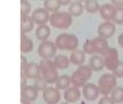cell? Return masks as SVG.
I'll return each instance as SVG.
<instances>
[{
    "label": "cell",
    "instance_id": "1",
    "mask_svg": "<svg viewBox=\"0 0 123 104\" xmlns=\"http://www.w3.org/2000/svg\"><path fill=\"white\" fill-rule=\"evenodd\" d=\"M49 23L51 26L56 29L66 30L71 26L73 23V16L68 12H56L53 13L49 17Z\"/></svg>",
    "mask_w": 123,
    "mask_h": 104
},
{
    "label": "cell",
    "instance_id": "2",
    "mask_svg": "<svg viewBox=\"0 0 123 104\" xmlns=\"http://www.w3.org/2000/svg\"><path fill=\"white\" fill-rule=\"evenodd\" d=\"M116 79L113 73L104 74L98 81V89L101 95H109L116 87Z\"/></svg>",
    "mask_w": 123,
    "mask_h": 104
},
{
    "label": "cell",
    "instance_id": "3",
    "mask_svg": "<svg viewBox=\"0 0 123 104\" xmlns=\"http://www.w3.org/2000/svg\"><path fill=\"white\" fill-rule=\"evenodd\" d=\"M102 57H104V60H105V67L111 72L114 71L117 67L118 64L121 62L120 58H118L117 50L114 49V48H109Z\"/></svg>",
    "mask_w": 123,
    "mask_h": 104
},
{
    "label": "cell",
    "instance_id": "4",
    "mask_svg": "<svg viewBox=\"0 0 123 104\" xmlns=\"http://www.w3.org/2000/svg\"><path fill=\"white\" fill-rule=\"evenodd\" d=\"M56 50L58 48L54 42L46 41V42H42V44L38 46V55L43 59H51L56 55Z\"/></svg>",
    "mask_w": 123,
    "mask_h": 104
},
{
    "label": "cell",
    "instance_id": "5",
    "mask_svg": "<svg viewBox=\"0 0 123 104\" xmlns=\"http://www.w3.org/2000/svg\"><path fill=\"white\" fill-rule=\"evenodd\" d=\"M49 12H47L45 8H37L36 11L32 12L31 19L33 20L35 24L39 26H46V23L49 21Z\"/></svg>",
    "mask_w": 123,
    "mask_h": 104
},
{
    "label": "cell",
    "instance_id": "6",
    "mask_svg": "<svg viewBox=\"0 0 123 104\" xmlns=\"http://www.w3.org/2000/svg\"><path fill=\"white\" fill-rule=\"evenodd\" d=\"M115 31H116V28L113 22H104L98 27V36L105 39L113 37Z\"/></svg>",
    "mask_w": 123,
    "mask_h": 104
},
{
    "label": "cell",
    "instance_id": "7",
    "mask_svg": "<svg viewBox=\"0 0 123 104\" xmlns=\"http://www.w3.org/2000/svg\"><path fill=\"white\" fill-rule=\"evenodd\" d=\"M43 98L46 102V104H56L59 103L61 95L58 88L48 87L45 91H43Z\"/></svg>",
    "mask_w": 123,
    "mask_h": 104
},
{
    "label": "cell",
    "instance_id": "8",
    "mask_svg": "<svg viewBox=\"0 0 123 104\" xmlns=\"http://www.w3.org/2000/svg\"><path fill=\"white\" fill-rule=\"evenodd\" d=\"M99 89L98 86L93 84V83H86L85 86L83 87V96L84 98L87 101H94L98 98L99 96Z\"/></svg>",
    "mask_w": 123,
    "mask_h": 104
},
{
    "label": "cell",
    "instance_id": "9",
    "mask_svg": "<svg viewBox=\"0 0 123 104\" xmlns=\"http://www.w3.org/2000/svg\"><path fill=\"white\" fill-rule=\"evenodd\" d=\"M93 45H94V49H96L97 55H104L106 53V51L109 49V45H108L107 39L102 38V37H96V38L91 39Z\"/></svg>",
    "mask_w": 123,
    "mask_h": 104
},
{
    "label": "cell",
    "instance_id": "10",
    "mask_svg": "<svg viewBox=\"0 0 123 104\" xmlns=\"http://www.w3.org/2000/svg\"><path fill=\"white\" fill-rule=\"evenodd\" d=\"M114 13H115V7H114L112 4H104L102 6H100L99 14H100V16L106 22L113 21Z\"/></svg>",
    "mask_w": 123,
    "mask_h": 104
},
{
    "label": "cell",
    "instance_id": "11",
    "mask_svg": "<svg viewBox=\"0 0 123 104\" xmlns=\"http://www.w3.org/2000/svg\"><path fill=\"white\" fill-rule=\"evenodd\" d=\"M38 97V90L33 86H28L27 88L22 89L21 93V102L22 101H28V102H33Z\"/></svg>",
    "mask_w": 123,
    "mask_h": 104
},
{
    "label": "cell",
    "instance_id": "12",
    "mask_svg": "<svg viewBox=\"0 0 123 104\" xmlns=\"http://www.w3.org/2000/svg\"><path fill=\"white\" fill-rule=\"evenodd\" d=\"M64 101L67 103H76L80 97V91L78 88L69 87L67 90H64Z\"/></svg>",
    "mask_w": 123,
    "mask_h": 104
},
{
    "label": "cell",
    "instance_id": "13",
    "mask_svg": "<svg viewBox=\"0 0 123 104\" xmlns=\"http://www.w3.org/2000/svg\"><path fill=\"white\" fill-rule=\"evenodd\" d=\"M23 73L27 75L28 79H37L42 75V71H40V65L36 64V62H30L28 67L23 71Z\"/></svg>",
    "mask_w": 123,
    "mask_h": 104
},
{
    "label": "cell",
    "instance_id": "14",
    "mask_svg": "<svg viewBox=\"0 0 123 104\" xmlns=\"http://www.w3.org/2000/svg\"><path fill=\"white\" fill-rule=\"evenodd\" d=\"M89 66L91 67V69L93 72H99L101 71L102 68H105V60L104 57L99 55H94L90 58L89 61Z\"/></svg>",
    "mask_w": 123,
    "mask_h": 104
},
{
    "label": "cell",
    "instance_id": "15",
    "mask_svg": "<svg viewBox=\"0 0 123 104\" xmlns=\"http://www.w3.org/2000/svg\"><path fill=\"white\" fill-rule=\"evenodd\" d=\"M70 59V62L74 64V65H77V66H80L84 64V60H85V53L83 50H75L71 52V55L69 57Z\"/></svg>",
    "mask_w": 123,
    "mask_h": 104
},
{
    "label": "cell",
    "instance_id": "16",
    "mask_svg": "<svg viewBox=\"0 0 123 104\" xmlns=\"http://www.w3.org/2000/svg\"><path fill=\"white\" fill-rule=\"evenodd\" d=\"M53 62L58 69H66L70 64V59L64 55H56L53 58Z\"/></svg>",
    "mask_w": 123,
    "mask_h": 104
},
{
    "label": "cell",
    "instance_id": "17",
    "mask_svg": "<svg viewBox=\"0 0 123 104\" xmlns=\"http://www.w3.org/2000/svg\"><path fill=\"white\" fill-rule=\"evenodd\" d=\"M83 11H84V5L80 1H73L71 5L69 6L68 13L73 17H78L83 14Z\"/></svg>",
    "mask_w": 123,
    "mask_h": 104
},
{
    "label": "cell",
    "instance_id": "18",
    "mask_svg": "<svg viewBox=\"0 0 123 104\" xmlns=\"http://www.w3.org/2000/svg\"><path fill=\"white\" fill-rule=\"evenodd\" d=\"M35 22L31 19V16H22L21 17V31L22 34H28L31 30H33Z\"/></svg>",
    "mask_w": 123,
    "mask_h": 104
},
{
    "label": "cell",
    "instance_id": "19",
    "mask_svg": "<svg viewBox=\"0 0 123 104\" xmlns=\"http://www.w3.org/2000/svg\"><path fill=\"white\" fill-rule=\"evenodd\" d=\"M40 76H43L44 80L49 84V83L56 82L60 75L58 74V68H52V69H48V71H46V72H43Z\"/></svg>",
    "mask_w": 123,
    "mask_h": 104
},
{
    "label": "cell",
    "instance_id": "20",
    "mask_svg": "<svg viewBox=\"0 0 123 104\" xmlns=\"http://www.w3.org/2000/svg\"><path fill=\"white\" fill-rule=\"evenodd\" d=\"M51 35V29L47 24L46 26H39L36 30V37L40 42H46Z\"/></svg>",
    "mask_w": 123,
    "mask_h": 104
},
{
    "label": "cell",
    "instance_id": "21",
    "mask_svg": "<svg viewBox=\"0 0 123 104\" xmlns=\"http://www.w3.org/2000/svg\"><path fill=\"white\" fill-rule=\"evenodd\" d=\"M33 49V42L28 37L27 35L22 34L21 36V51L22 53H29Z\"/></svg>",
    "mask_w": 123,
    "mask_h": 104
},
{
    "label": "cell",
    "instance_id": "22",
    "mask_svg": "<svg viewBox=\"0 0 123 104\" xmlns=\"http://www.w3.org/2000/svg\"><path fill=\"white\" fill-rule=\"evenodd\" d=\"M71 84L69 75H60L58 81L55 82V88H58L59 90H67Z\"/></svg>",
    "mask_w": 123,
    "mask_h": 104
},
{
    "label": "cell",
    "instance_id": "23",
    "mask_svg": "<svg viewBox=\"0 0 123 104\" xmlns=\"http://www.w3.org/2000/svg\"><path fill=\"white\" fill-rule=\"evenodd\" d=\"M70 80H71V84H73V87H76V88L84 87V86L86 84L85 79L77 71L73 72V74L70 75Z\"/></svg>",
    "mask_w": 123,
    "mask_h": 104
},
{
    "label": "cell",
    "instance_id": "24",
    "mask_svg": "<svg viewBox=\"0 0 123 104\" xmlns=\"http://www.w3.org/2000/svg\"><path fill=\"white\" fill-rule=\"evenodd\" d=\"M84 9L90 14H94L100 9V5L97 0H86L84 1Z\"/></svg>",
    "mask_w": 123,
    "mask_h": 104
},
{
    "label": "cell",
    "instance_id": "25",
    "mask_svg": "<svg viewBox=\"0 0 123 104\" xmlns=\"http://www.w3.org/2000/svg\"><path fill=\"white\" fill-rule=\"evenodd\" d=\"M60 7H61V4L59 0H45L44 1V8L47 12L56 13V12H59Z\"/></svg>",
    "mask_w": 123,
    "mask_h": 104
},
{
    "label": "cell",
    "instance_id": "26",
    "mask_svg": "<svg viewBox=\"0 0 123 104\" xmlns=\"http://www.w3.org/2000/svg\"><path fill=\"white\" fill-rule=\"evenodd\" d=\"M111 98L115 102V104H120L123 102V87H115V89L111 94Z\"/></svg>",
    "mask_w": 123,
    "mask_h": 104
},
{
    "label": "cell",
    "instance_id": "27",
    "mask_svg": "<svg viewBox=\"0 0 123 104\" xmlns=\"http://www.w3.org/2000/svg\"><path fill=\"white\" fill-rule=\"evenodd\" d=\"M78 48V38L75 35H69L68 39H67V44H66V50L68 51H75Z\"/></svg>",
    "mask_w": 123,
    "mask_h": 104
},
{
    "label": "cell",
    "instance_id": "28",
    "mask_svg": "<svg viewBox=\"0 0 123 104\" xmlns=\"http://www.w3.org/2000/svg\"><path fill=\"white\" fill-rule=\"evenodd\" d=\"M76 71L78 72L80 75L85 79V81H87V80L91 77L92 72H93L91 69V67H90V66H86V65H80V66H78V68H77Z\"/></svg>",
    "mask_w": 123,
    "mask_h": 104
},
{
    "label": "cell",
    "instance_id": "29",
    "mask_svg": "<svg viewBox=\"0 0 123 104\" xmlns=\"http://www.w3.org/2000/svg\"><path fill=\"white\" fill-rule=\"evenodd\" d=\"M68 34H61L59 35L56 39H55V45L58 50H66V44H67V39H68Z\"/></svg>",
    "mask_w": 123,
    "mask_h": 104
},
{
    "label": "cell",
    "instance_id": "30",
    "mask_svg": "<svg viewBox=\"0 0 123 104\" xmlns=\"http://www.w3.org/2000/svg\"><path fill=\"white\" fill-rule=\"evenodd\" d=\"M83 51H84L85 55H90L91 57L92 55H97L96 49H94V45H93L91 39H86L85 43L83 44Z\"/></svg>",
    "mask_w": 123,
    "mask_h": 104
},
{
    "label": "cell",
    "instance_id": "31",
    "mask_svg": "<svg viewBox=\"0 0 123 104\" xmlns=\"http://www.w3.org/2000/svg\"><path fill=\"white\" fill-rule=\"evenodd\" d=\"M48 83L43 79V76H39L37 79H35V82H33V87L37 89L38 91H45L47 89Z\"/></svg>",
    "mask_w": 123,
    "mask_h": 104
},
{
    "label": "cell",
    "instance_id": "32",
    "mask_svg": "<svg viewBox=\"0 0 123 104\" xmlns=\"http://www.w3.org/2000/svg\"><path fill=\"white\" fill-rule=\"evenodd\" d=\"M39 65H40V71H42V73L48 71V69H52V68H56L55 65H54L53 60H51V59H42Z\"/></svg>",
    "mask_w": 123,
    "mask_h": 104
},
{
    "label": "cell",
    "instance_id": "33",
    "mask_svg": "<svg viewBox=\"0 0 123 104\" xmlns=\"http://www.w3.org/2000/svg\"><path fill=\"white\" fill-rule=\"evenodd\" d=\"M31 12V5L27 0L21 1V16H29V13Z\"/></svg>",
    "mask_w": 123,
    "mask_h": 104
},
{
    "label": "cell",
    "instance_id": "34",
    "mask_svg": "<svg viewBox=\"0 0 123 104\" xmlns=\"http://www.w3.org/2000/svg\"><path fill=\"white\" fill-rule=\"evenodd\" d=\"M113 22L116 24H123V7L122 8H115Z\"/></svg>",
    "mask_w": 123,
    "mask_h": 104
},
{
    "label": "cell",
    "instance_id": "35",
    "mask_svg": "<svg viewBox=\"0 0 123 104\" xmlns=\"http://www.w3.org/2000/svg\"><path fill=\"white\" fill-rule=\"evenodd\" d=\"M112 73L116 77H123V62H122V61L118 64L117 67H116V68H115Z\"/></svg>",
    "mask_w": 123,
    "mask_h": 104
},
{
    "label": "cell",
    "instance_id": "36",
    "mask_svg": "<svg viewBox=\"0 0 123 104\" xmlns=\"http://www.w3.org/2000/svg\"><path fill=\"white\" fill-rule=\"evenodd\" d=\"M98 104H115V102H114L111 97H108V96H104V97L99 101V103Z\"/></svg>",
    "mask_w": 123,
    "mask_h": 104
},
{
    "label": "cell",
    "instance_id": "37",
    "mask_svg": "<svg viewBox=\"0 0 123 104\" xmlns=\"http://www.w3.org/2000/svg\"><path fill=\"white\" fill-rule=\"evenodd\" d=\"M27 81H28L27 75H25V74H24V73L22 72V75H21V88H22V89H24V88L28 87Z\"/></svg>",
    "mask_w": 123,
    "mask_h": 104
},
{
    "label": "cell",
    "instance_id": "38",
    "mask_svg": "<svg viewBox=\"0 0 123 104\" xmlns=\"http://www.w3.org/2000/svg\"><path fill=\"white\" fill-rule=\"evenodd\" d=\"M28 65H29V62H28V59L24 57V55H22L21 57V68H22V72L24 71L25 68L28 67Z\"/></svg>",
    "mask_w": 123,
    "mask_h": 104
},
{
    "label": "cell",
    "instance_id": "39",
    "mask_svg": "<svg viewBox=\"0 0 123 104\" xmlns=\"http://www.w3.org/2000/svg\"><path fill=\"white\" fill-rule=\"evenodd\" d=\"M111 4H112L115 8H122L123 7V0H112Z\"/></svg>",
    "mask_w": 123,
    "mask_h": 104
},
{
    "label": "cell",
    "instance_id": "40",
    "mask_svg": "<svg viewBox=\"0 0 123 104\" xmlns=\"http://www.w3.org/2000/svg\"><path fill=\"white\" fill-rule=\"evenodd\" d=\"M60 4H61V6H67V5H71V2L73 1H70V0H59Z\"/></svg>",
    "mask_w": 123,
    "mask_h": 104
},
{
    "label": "cell",
    "instance_id": "41",
    "mask_svg": "<svg viewBox=\"0 0 123 104\" xmlns=\"http://www.w3.org/2000/svg\"><path fill=\"white\" fill-rule=\"evenodd\" d=\"M117 43H118V45H120L121 48H123V34H121V35L118 36V38H117Z\"/></svg>",
    "mask_w": 123,
    "mask_h": 104
},
{
    "label": "cell",
    "instance_id": "42",
    "mask_svg": "<svg viewBox=\"0 0 123 104\" xmlns=\"http://www.w3.org/2000/svg\"><path fill=\"white\" fill-rule=\"evenodd\" d=\"M31 102H28V101H22L21 102V104H30Z\"/></svg>",
    "mask_w": 123,
    "mask_h": 104
},
{
    "label": "cell",
    "instance_id": "43",
    "mask_svg": "<svg viewBox=\"0 0 123 104\" xmlns=\"http://www.w3.org/2000/svg\"><path fill=\"white\" fill-rule=\"evenodd\" d=\"M61 104H69V103H67V102H63V103H61Z\"/></svg>",
    "mask_w": 123,
    "mask_h": 104
}]
</instances>
